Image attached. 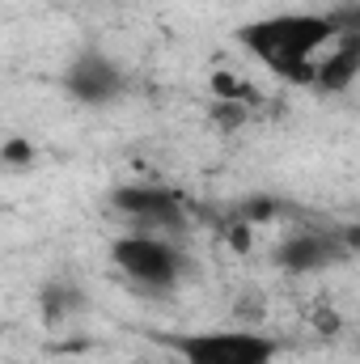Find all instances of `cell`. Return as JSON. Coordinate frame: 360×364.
I'll return each instance as SVG.
<instances>
[{"mask_svg":"<svg viewBox=\"0 0 360 364\" xmlns=\"http://www.w3.org/2000/svg\"><path fill=\"white\" fill-rule=\"evenodd\" d=\"M335 13H268L238 26V47L284 85L314 90L322 51L339 38Z\"/></svg>","mask_w":360,"mask_h":364,"instance_id":"obj_1","label":"cell"},{"mask_svg":"<svg viewBox=\"0 0 360 364\" xmlns=\"http://www.w3.org/2000/svg\"><path fill=\"white\" fill-rule=\"evenodd\" d=\"M115 267L132 279L136 292L144 296H170L191 272V255L166 233H123L110 246Z\"/></svg>","mask_w":360,"mask_h":364,"instance_id":"obj_2","label":"cell"},{"mask_svg":"<svg viewBox=\"0 0 360 364\" xmlns=\"http://www.w3.org/2000/svg\"><path fill=\"white\" fill-rule=\"evenodd\" d=\"M182 364H271L280 343L259 331H186L157 335Z\"/></svg>","mask_w":360,"mask_h":364,"instance_id":"obj_3","label":"cell"},{"mask_svg":"<svg viewBox=\"0 0 360 364\" xmlns=\"http://www.w3.org/2000/svg\"><path fill=\"white\" fill-rule=\"evenodd\" d=\"M106 203L132 220L140 233H182L186 229V199L166 182H119Z\"/></svg>","mask_w":360,"mask_h":364,"instance_id":"obj_4","label":"cell"},{"mask_svg":"<svg viewBox=\"0 0 360 364\" xmlns=\"http://www.w3.org/2000/svg\"><path fill=\"white\" fill-rule=\"evenodd\" d=\"M64 90L81 106H110V102H119L127 93V73L102 47H85L64 68Z\"/></svg>","mask_w":360,"mask_h":364,"instance_id":"obj_5","label":"cell"},{"mask_svg":"<svg viewBox=\"0 0 360 364\" xmlns=\"http://www.w3.org/2000/svg\"><path fill=\"white\" fill-rule=\"evenodd\" d=\"M339 259H348V246L339 242V233L327 229H301L275 246V267L288 275H318L335 267Z\"/></svg>","mask_w":360,"mask_h":364,"instance_id":"obj_6","label":"cell"},{"mask_svg":"<svg viewBox=\"0 0 360 364\" xmlns=\"http://www.w3.org/2000/svg\"><path fill=\"white\" fill-rule=\"evenodd\" d=\"M360 77V34H339L318 60V93H344Z\"/></svg>","mask_w":360,"mask_h":364,"instance_id":"obj_7","label":"cell"},{"mask_svg":"<svg viewBox=\"0 0 360 364\" xmlns=\"http://www.w3.org/2000/svg\"><path fill=\"white\" fill-rule=\"evenodd\" d=\"M38 305H43V314H47V322H64L68 314H77L81 305H85V296H81V288L77 284H47L43 288V296H38Z\"/></svg>","mask_w":360,"mask_h":364,"instance_id":"obj_8","label":"cell"},{"mask_svg":"<svg viewBox=\"0 0 360 364\" xmlns=\"http://www.w3.org/2000/svg\"><path fill=\"white\" fill-rule=\"evenodd\" d=\"M284 212H292L284 199H275V195H250V199H242L238 208H233V225H263V220H280Z\"/></svg>","mask_w":360,"mask_h":364,"instance_id":"obj_9","label":"cell"},{"mask_svg":"<svg viewBox=\"0 0 360 364\" xmlns=\"http://www.w3.org/2000/svg\"><path fill=\"white\" fill-rule=\"evenodd\" d=\"M212 93H216V102H238V106H250V110L263 102V93L255 90L250 81L233 77V73H216L212 77Z\"/></svg>","mask_w":360,"mask_h":364,"instance_id":"obj_10","label":"cell"},{"mask_svg":"<svg viewBox=\"0 0 360 364\" xmlns=\"http://www.w3.org/2000/svg\"><path fill=\"white\" fill-rule=\"evenodd\" d=\"M212 119L221 127H242L250 119V106H238V102H212Z\"/></svg>","mask_w":360,"mask_h":364,"instance_id":"obj_11","label":"cell"},{"mask_svg":"<svg viewBox=\"0 0 360 364\" xmlns=\"http://www.w3.org/2000/svg\"><path fill=\"white\" fill-rule=\"evenodd\" d=\"M21 161H34V149L26 140H9L4 144V166H21Z\"/></svg>","mask_w":360,"mask_h":364,"instance_id":"obj_12","label":"cell"},{"mask_svg":"<svg viewBox=\"0 0 360 364\" xmlns=\"http://www.w3.org/2000/svg\"><path fill=\"white\" fill-rule=\"evenodd\" d=\"M339 242L348 246V255H360V225H344L339 229Z\"/></svg>","mask_w":360,"mask_h":364,"instance_id":"obj_13","label":"cell"},{"mask_svg":"<svg viewBox=\"0 0 360 364\" xmlns=\"http://www.w3.org/2000/svg\"><path fill=\"white\" fill-rule=\"evenodd\" d=\"M132 364H174V360H132Z\"/></svg>","mask_w":360,"mask_h":364,"instance_id":"obj_14","label":"cell"}]
</instances>
